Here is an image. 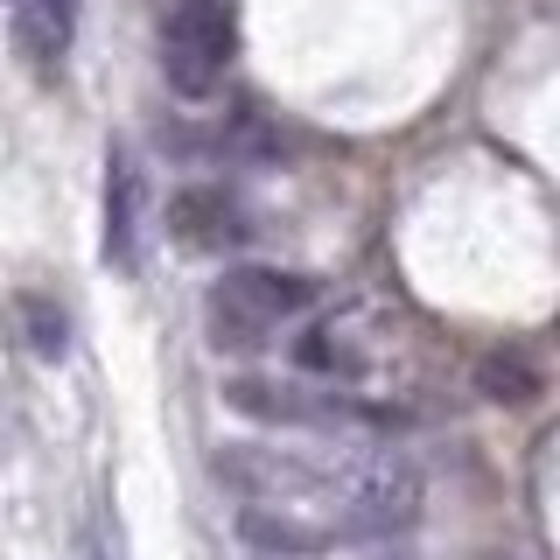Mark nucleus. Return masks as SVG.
Here are the masks:
<instances>
[{
    "label": "nucleus",
    "instance_id": "obj_1",
    "mask_svg": "<svg viewBox=\"0 0 560 560\" xmlns=\"http://www.w3.org/2000/svg\"><path fill=\"white\" fill-rule=\"evenodd\" d=\"M238 490V539L267 560H329L385 547L420 518V469L378 442H238L218 455Z\"/></svg>",
    "mask_w": 560,
    "mask_h": 560
},
{
    "label": "nucleus",
    "instance_id": "obj_2",
    "mask_svg": "<svg viewBox=\"0 0 560 560\" xmlns=\"http://www.w3.org/2000/svg\"><path fill=\"white\" fill-rule=\"evenodd\" d=\"M323 288L308 273H288V267H224L203 294V329H210V350H267L280 329H294L302 315H315Z\"/></svg>",
    "mask_w": 560,
    "mask_h": 560
},
{
    "label": "nucleus",
    "instance_id": "obj_3",
    "mask_svg": "<svg viewBox=\"0 0 560 560\" xmlns=\"http://www.w3.org/2000/svg\"><path fill=\"white\" fill-rule=\"evenodd\" d=\"M224 407L273 428V434H337V428H378V420H393L385 407L358 399L350 385L308 378V372H238V378H224Z\"/></svg>",
    "mask_w": 560,
    "mask_h": 560
},
{
    "label": "nucleus",
    "instance_id": "obj_4",
    "mask_svg": "<svg viewBox=\"0 0 560 560\" xmlns=\"http://www.w3.org/2000/svg\"><path fill=\"white\" fill-rule=\"evenodd\" d=\"M154 49H162V78L175 98H210L224 84V70H232V49H238L232 0H162Z\"/></svg>",
    "mask_w": 560,
    "mask_h": 560
},
{
    "label": "nucleus",
    "instance_id": "obj_5",
    "mask_svg": "<svg viewBox=\"0 0 560 560\" xmlns=\"http://www.w3.org/2000/svg\"><path fill=\"white\" fill-rule=\"evenodd\" d=\"M168 238L183 245V253H245V245L259 238V224H253V210H245L238 189H224V183H189V189H175L168 197Z\"/></svg>",
    "mask_w": 560,
    "mask_h": 560
},
{
    "label": "nucleus",
    "instance_id": "obj_6",
    "mask_svg": "<svg viewBox=\"0 0 560 560\" xmlns=\"http://www.w3.org/2000/svg\"><path fill=\"white\" fill-rule=\"evenodd\" d=\"M140 253H148V168L133 148H113L105 154V267L140 273Z\"/></svg>",
    "mask_w": 560,
    "mask_h": 560
},
{
    "label": "nucleus",
    "instance_id": "obj_7",
    "mask_svg": "<svg viewBox=\"0 0 560 560\" xmlns=\"http://www.w3.org/2000/svg\"><path fill=\"white\" fill-rule=\"evenodd\" d=\"M84 0H8V28H14V57L35 78H63L70 43H78Z\"/></svg>",
    "mask_w": 560,
    "mask_h": 560
},
{
    "label": "nucleus",
    "instance_id": "obj_8",
    "mask_svg": "<svg viewBox=\"0 0 560 560\" xmlns=\"http://www.w3.org/2000/svg\"><path fill=\"white\" fill-rule=\"evenodd\" d=\"M22 323H28L35 358H63L70 350V315L49 302V294H22Z\"/></svg>",
    "mask_w": 560,
    "mask_h": 560
},
{
    "label": "nucleus",
    "instance_id": "obj_9",
    "mask_svg": "<svg viewBox=\"0 0 560 560\" xmlns=\"http://www.w3.org/2000/svg\"><path fill=\"white\" fill-rule=\"evenodd\" d=\"M533 393H539V378L525 372L518 358H490V364H483V399H504V407H525Z\"/></svg>",
    "mask_w": 560,
    "mask_h": 560
}]
</instances>
